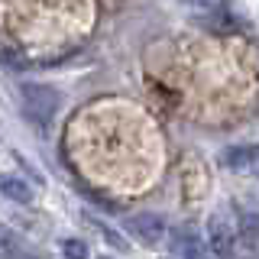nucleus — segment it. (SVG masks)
I'll list each match as a JSON object with an SVG mask.
<instances>
[{"mask_svg":"<svg viewBox=\"0 0 259 259\" xmlns=\"http://www.w3.org/2000/svg\"><path fill=\"white\" fill-rule=\"evenodd\" d=\"M240 243V221L227 207L207 217V253L214 259H233Z\"/></svg>","mask_w":259,"mask_h":259,"instance_id":"obj_1","label":"nucleus"},{"mask_svg":"<svg viewBox=\"0 0 259 259\" xmlns=\"http://www.w3.org/2000/svg\"><path fill=\"white\" fill-rule=\"evenodd\" d=\"M59 107H62V94L55 88H49V84H26L23 88V113L36 126H46L59 113Z\"/></svg>","mask_w":259,"mask_h":259,"instance_id":"obj_2","label":"nucleus"},{"mask_svg":"<svg viewBox=\"0 0 259 259\" xmlns=\"http://www.w3.org/2000/svg\"><path fill=\"white\" fill-rule=\"evenodd\" d=\"M126 230L140 243H146V246H156V243L165 237V221H162L159 214H152V210H143V214H133L126 221Z\"/></svg>","mask_w":259,"mask_h":259,"instance_id":"obj_3","label":"nucleus"},{"mask_svg":"<svg viewBox=\"0 0 259 259\" xmlns=\"http://www.w3.org/2000/svg\"><path fill=\"white\" fill-rule=\"evenodd\" d=\"M172 253L178 259H207V246L198 237V230L178 227V230H172Z\"/></svg>","mask_w":259,"mask_h":259,"instance_id":"obj_4","label":"nucleus"},{"mask_svg":"<svg viewBox=\"0 0 259 259\" xmlns=\"http://www.w3.org/2000/svg\"><path fill=\"white\" fill-rule=\"evenodd\" d=\"M0 191H4L7 201H16V204H29V201H32L29 185L23 182V178H16V175H7L4 182H0Z\"/></svg>","mask_w":259,"mask_h":259,"instance_id":"obj_5","label":"nucleus"},{"mask_svg":"<svg viewBox=\"0 0 259 259\" xmlns=\"http://www.w3.org/2000/svg\"><path fill=\"white\" fill-rule=\"evenodd\" d=\"M224 162L230 168H243V165H249V162H253V149H249V146H240V149H230L224 156Z\"/></svg>","mask_w":259,"mask_h":259,"instance_id":"obj_6","label":"nucleus"},{"mask_svg":"<svg viewBox=\"0 0 259 259\" xmlns=\"http://www.w3.org/2000/svg\"><path fill=\"white\" fill-rule=\"evenodd\" d=\"M62 253H65V259H88V246H84L81 240L71 237V240L62 243Z\"/></svg>","mask_w":259,"mask_h":259,"instance_id":"obj_7","label":"nucleus"},{"mask_svg":"<svg viewBox=\"0 0 259 259\" xmlns=\"http://www.w3.org/2000/svg\"><path fill=\"white\" fill-rule=\"evenodd\" d=\"M182 4H188V7H204V10H217L224 0H182Z\"/></svg>","mask_w":259,"mask_h":259,"instance_id":"obj_8","label":"nucleus"},{"mask_svg":"<svg viewBox=\"0 0 259 259\" xmlns=\"http://www.w3.org/2000/svg\"><path fill=\"white\" fill-rule=\"evenodd\" d=\"M97 233H101L104 240H110L113 246H123V240H120V237H117V233H113V230H107V227H104V224H97Z\"/></svg>","mask_w":259,"mask_h":259,"instance_id":"obj_9","label":"nucleus"},{"mask_svg":"<svg viewBox=\"0 0 259 259\" xmlns=\"http://www.w3.org/2000/svg\"><path fill=\"white\" fill-rule=\"evenodd\" d=\"M7 243H10V233H7V227H0V249H4Z\"/></svg>","mask_w":259,"mask_h":259,"instance_id":"obj_10","label":"nucleus"},{"mask_svg":"<svg viewBox=\"0 0 259 259\" xmlns=\"http://www.w3.org/2000/svg\"><path fill=\"white\" fill-rule=\"evenodd\" d=\"M20 259H36V256H20Z\"/></svg>","mask_w":259,"mask_h":259,"instance_id":"obj_11","label":"nucleus"},{"mask_svg":"<svg viewBox=\"0 0 259 259\" xmlns=\"http://www.w3.org/2000/svg\"><path fill=\"white\" fill-rule=\"evenodd\" d=\"M104 259H107V256H104Z\"/></svg>","mask_w":259,"mask_h":259,"instance_id":"obj_12","label":"nucleus"}]
</instances>
